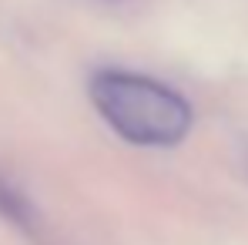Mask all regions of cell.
<instances>
[{
    "instance_id": "1",
    "label": "cell",
    "mask_w": 248,
    "mask_h": 245,
    "mask_svg": "<svg viewBox=\"0 0 248 245\" xmlns=\"http://www.w3.org/2000/svg\"><path fill=\"white\" fill-rule=\"evenodd\" d=\"M91 104L101 121L127 145L138 148H174L191 131V104L168 84L134 71H97L91 78Z\"/></svg>"
},
{
    "instance_id": "2",
    "label": "cell",
    "mask_w": 248,
    "mask_h": 245,
    "mask_svg": "<svg viewBox=\"0 0 248 245\" xmlns=\"http://www.w3.org/2000/svg\"><path fill=\"white\" fill-rule=\"evenodd\" d=\"M0 215L10 222V225H20V229H34V208L31 202L7 181V178H0Z\"/></svg>"
}]
</instances>
